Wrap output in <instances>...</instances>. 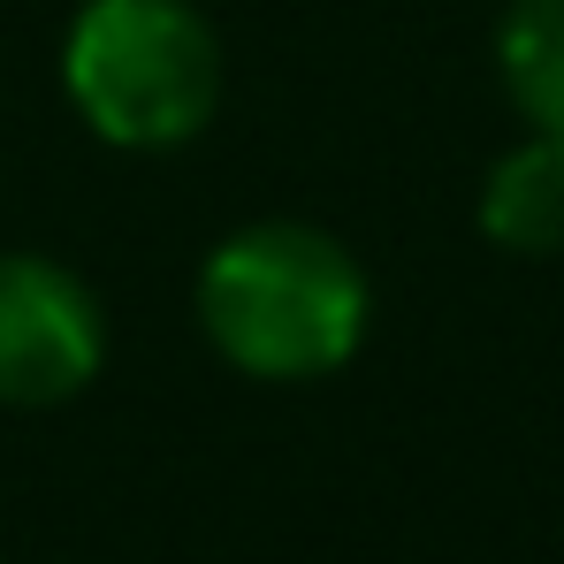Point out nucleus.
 Returning a JSON list of instances; mask_svg holds the SVG:
<instances>
[{
	"mask_svg": "<svg viewBox=\"0 0 564 564\" xmlns=\"http://www.w3.org/2000/svg\"><path fill=\"white\" fill-rule=\"evenodd\" d=\"M191 321L229 375L297 389L344 375L367 351L375 275L336 229L297 214H260L214 237V252L198 260Z\"/></svg>",
	"mask_w": 564,
	"mask_h": 564,
	"instance_id": "f257e3e1",
	"label": "nucleus"
},
{
	"mask_svg": "<svg viewBox=\"0 0 564 564\" xmlns=\"http://www.w3.org/2000/svg\"><path fill=\"white\" fill-rule=\"evenodd\" d=\"M221 85V31L198 0H85L62 31V99L107 153L198 145Z\"/></svg>",
	"mask_w": 564,
	"mask_h": 564,
	"instance_id": "f03ea898",
	"label": "nucleus"
},
{
	"mask_svg": "<svg viewBox=\"0 0 564 564\" xmlns=\"http://www.w3.org/2000/svg\"><path fill=\"white\" fill-rule=\"evenodd\" d=\"M107 305L69 260L8 245L0 252V404L54 412L107 375Z\"/></svg>",
	"mask_w": 564,
	"mask_h": 564,
	"instance_id": "7ed1b4c3",
	"label": "nucleus"
},
{
	"mask_svg": "<svg viewBox=\"0 0 564 564\" xmlns=\"http://www.w3.org/2000/svg\"><path fill=\"white\" fill-rule=\"evenodd\" d=\"M473 221L511 260H557L564 252V145L534 138V130L519 145H503L488 161V176H480Z\"/></svg>",
	"mask_w": 564,
	"mask_h": 564,
	"instance_id": "20e7f679",
	"label": "nucleus"
},
{
	"mask_svg": "<svg viewBox=\"0 0 564 564\" xmlns=\"http://www.w3.org/2000/svg\"><path fill=\"white\" fill-rule=\"evenodd\" d=\"M496 85L534 138L564 145V0H511L496 23Z\"/></svg>",
	"mask_w": 564,
	"mask_h": 564,
	"instance_id": "39448f33",
	"label": "nucleus"
}]
</instances>
